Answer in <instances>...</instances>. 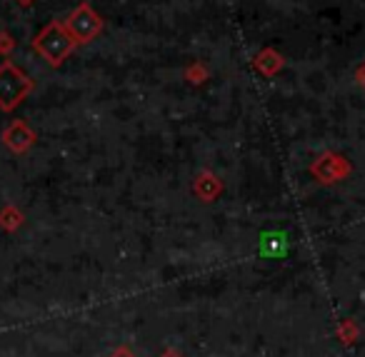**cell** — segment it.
I'll return each mask as SVG.
<instances>
[{"label": "cell", "mask_w": 365, "mask_h": 357, "mask_svg": "<svg viewBox=\"0 0 365 357\" xmlns=\"http://www.w3.org/2000/svg\"><path fill=\"white\" fill-rule=\"evenodd\" d=\"M28 88H31L28 78L23 76L21 71H16L11 63H6V66L0 68V105L3 108L16 105V103L26 95Z\"/></svg>", "instance_id": "obj_1"}, {"label": "cell", "mask_w": 365, "mask_h": 357, "mask_svg": "<svg viewBox=\"0 0 365 357\" xmlns=\"http://www.w3.org/2000/svg\"><path fill=\"white\" fill-rule=\"evenodd\" d=\"M340 337H343V342H355V325L350 320L340 325Z\"/></svg>", "instance_id": "obj_4"}, {"label": "cell", "mask_w": 365, "mask_h": 357, "mask_svg": "<svg viewBox=\"0 0 365 357\" xmlns=\"http://www.w3.org/2000/svg\"><path fill=\"white\" fill-rule=\"evenodd\" d=\"M38 48H41V51L46 53L48 58H51V63H61L63 56L71 51V41H68V36L61 31V28L51 26L41 36V41H38Z\"/></svg>", "instance_id": "obj_2"}, {"label": "cell", "mask_w": 365, "mask_h": 357, "mask_svg": "<svg viewBox=\"0 0 365 357\" xmlns=\"http://www.w3.org/2000/svg\"><path fill=\"white\" fill-rule=\"evenodd\" d=\"M160 357H182V355H180V352H178V350H165Z\"/></svg>", "instance_id": "obj_6"}, {"label": "cell", "mask_w": 365, "mask_h": 357, "mask_svg": "<svg viewBox=\"0 0 365 357\" xmlns=\"http://www.w3.org/2000/svg\"><path fill=\"white\" fill-rule=\"evenodd\" d=\"M68 28H71L78 41H91V38L101 31V21H98L88 8H81L78 13H73V18L68 21Z\"/></svg>", "instance_id": "obj_3"}, {"label": "cell", "mask_w": 365, "mask_h": 357, "mask_svg": "<svg viewBox=\"0 0 365 357\" xmlns=\"http://www.w3.org/2000/svg\"><path fill=\"white\" fill-rule=\"evenodd\" d=\"M110 357H135V355H133V350H130V347H118V350L113 352Z\"/></svg>", "instance_id": "obj_5"}]
</instances>
